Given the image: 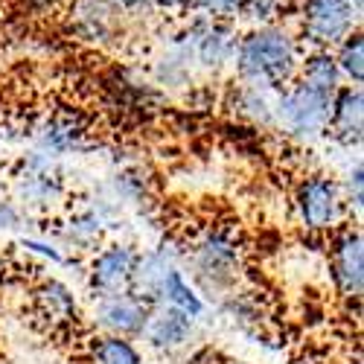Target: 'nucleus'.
Listing matches in <instances>:
<instances>
[{"mask_svg":"<svg viewBox=\"0 0 364 364\" xmlns=\"http://www.w3.org/2000/svg\"><path fill=\"white\" fill-rule=\"evenodd\" d=\"M297 65H300V41L280 23L254 26L251 33L236 38L233 68L239 85L280 90L294 79Z\"/></svg>","mask_w":364,"mask_h":364,"instance_id":"f257e3e1","label":"nucleus"},{"mask_svg":"<svg viewBox=\"0 0 364 364\" xmlns=\"http://www.w3.org/2000/svg\"><path fill=\"white\" fill-rule=\"evenodd\" d=\"M190 259V271L193 280L198 283V289L222 294L228 291L242 268V248L239 239L233 236V230L228 228H207L187 251Z\"/></svg>","mask_w":364,"mask_h":364,"instance_id":"f03ea898","label":"nucleus"},{"mask_svg":"<svg viewBox=\"0 0 364 364\" xmlns=\"http://www.w3.org/2000/svg\"><path fill=\"white\" fill-rule=\"evenodd\" d=\"M329 100L332 97L291 79L274 97V126L303 143L321 140L329 129Z\"/></svg>","mask_w":364,"mask_h":364,"instance_id":"7ed1b4c3","label":"nucleus"},{"mask_svg":"<svg viewBox=\"0 0 364 364\" xmlns=\"http://www.w3.org/2000/svg\"><path fill=\"white\" fill-rule=\"evenodd\" d=\"M294 216L309 233H336L344 228L347 204L341 184L329 175H309L294 190Z\"/></svg>","mask_w":364,"mask_h":364,"instance_id":"20e7f679","label":"nucleus"},{"mask_svg":"<svg viewBox=\"0 0 364 364\" xmlns=\"http://www.w3.org/2000/svg\"><path fill=\"white\" fill-rule=\"evenodd\" d=\"M353 29H358V9L350 0H303L300 4V38L312 50H332Z\"/></svg>","mask_w":364,"mask_h":364,"instance_id":"39448f33","label":"nucleus"},{"mask_svg":"<svg viewBox=\"0 0 364 364\" xmlns=\"http://www.w3.org/2000/svg\"><path fill=\"white\" fill-rule=\"evenodd\" d=\"M329 277L338 297L361 300L364 294V239L358 228H338L329 242Z\"/></svg>","mask_w":364,"mask_h":364,"instance_id":"423d86ee","label":"nucleus"},{"mask_svg":"<svg viewBox=\"0 0 364 364\" xmlns=\"http://www.w3.org/2000/svg\"><path fill=\"white\" fill-rule=\"evenodd\" d=\"M134 262H137V251L126 245V242H114V245L97 251L87 265V286L94 291V297H114L132 291Z\"/></svg>","mask_w":364,"mask_h":364,"instance_id":"0eeeda50","label":"nucleus"},{"mask_svg":"<svg viewBox=\"0 0 364 364\" xmlns=\"http://www.w3.org/2000/svg\"><path fill=\"white\" fill-rule=\"evenodd\" d=\"M146 321H149V303L132 291L114 294V297H97L94 323L102 336H119L134 341L137 336H143Z\"/></svg>","mask_w":364,"mask_h":364,"instance_id":"6e6552de","label":"nucleus"},{"mask_svg":"<svg viewBox=\"0 0 364 364\" xmlns=\"http://www.w3.org/2000/svg\"><path fill=\"white\" fill-rule=\"evenodd\" d=\"M233 50H236V38L225 21L198 18L193 23L190 41H187V55H193L201 68H207V70L225 68L228 62H233Z\"/></svg>","mask_w":364,"mask_h":364,"instance_id":"1a4fd4ad","label":"nucleus"},{"mask_svg":"<svg viewBox=\"0 0 364 364\" xmlns=\"http://www.w3.org/2000/svg\"><path fill=\"white\" fill-rule=\"evenodd\" d=\"M193 326H196V321L190 315L155 300V303H149V321L143 326V336H146L149 347H155L158 353H178L190 344Z\"/></svg>","mask_w":364,"mask_h":364,"instance_id":"9d476101","label":"nucleus"},{"mask_svg":"<svg viewBox=\"0 0 364 364\" xmlns=\"http://www.w3.org/2000/svg\"><path fill=\"white\" fill-rule=\"evenodd\" d=\"M326 134L341 146H358L364 137V94L358 85H341L329 100Z\"/></svg>","mask_w":364,"mask_h":364,"instance_id":"9b49d317","label":"nucleus"},{"mask_svg":"<svg viewBox=\"0 0 364 364\" xmlns=\"http://www.w3.org/2000/svg\"><path fill=\"white\" fill-rule=\"evenodd\" d=\"M178 259H181V251H175L172 245H161V248H151L146 254H137L132 294L143 297L146 303H155L161 297V286H164L166 274L181 265Z\"/></svg>","mask_w":364,"mask_h":364,"instance_id":"f8f14e48","label":"nucleus"},{"mask_svg":"<svg viewBox=\"0 0 364 364\" xmlns=\"http://www.w3.org/2000/svg\"><path fill=\"white\" fill-rule=\"evenodd\" d=\"M33 294H36V312H38V318H44L53 329H62V326L76 323L79 303H76V294L70 291L68 283L50 277V280H41Z\"/></svg>","mask_w":364,"mask_h":364,"instance_id":"ddd939ff","label":"nucleus"},{"mask_svg":"<svg viewBox=\"0 0 364 364\" xmlns=\"http://www.w3.org/2000/svg\"><path fill=\"white\" fill-rule=\"evenodd\" d=\"M73 23L85 41L108 44L117 29V9L108 0H79L73 9Z\"/></svg>","mask_w":364,"mask_h":364,"instance_id":"4468645a","label":"nucleus"},{"mask_svg":"<svg viewBox=\"0 0 364 364\" xmlns=\"http://www.w3.org/2000/svg\"><path fill=\"white\" fill-rule=\"evenodd\" d=\"M297 82L309 85L315 90H321V94L332 97L336 90L341 87V73H338V65L336 58H332L329 50H312L306 55H300V65H297V73H294Z\"/></svg>","mask_w":364,"mask_h":364,"instance_id":"2eb2a0df","label":"nucleus"},{"mask_svg":"<svg viewBox=\"0 0 364 364\" xmlns=\"http://www.w3.org/2000/svg\"><path fill=\"white\" fill-rule=\"evenodd\" d=\"M158 300H161V303H166V306H172V309H178V312L190 315L193 321H198V318L204 315V309H207V303H204L201 291L187 280V274L181 271V265H178V268H172L169 274H166V280H164V286H161V297H158Z\"/></svg>","mask_w":364,"mask_h":364,"instance_id":"dca6fc26","label":"nucleus"},{"mask_svg":"<svg viewBox=\"0 0 364 364\" xmlns=\"http://www.w3.org/2000/svg\"><path fill=\"white\" fill-rule=\"evenodd\" d=\"M274 97H277V90L239 85L233 97V111L254 126H274Z\"/></svg>","mask_w":364,"mask_h":364,"instance_id":"f3484780","label":"nucleus"},{"mask_svg":"<svg viewBox=\"0 0 364 364\" xmlns=\"http://www.w3.org/2000/svg\"><path fill=\"white\" fill-rule=\"evenodd\" d=\"M90 364H143V355L132 338L100 336L90 344Z\"/></svg>","mask_w":364,"mask_h":364,"instance_id":"a211bd4d","label":"nucleus"},{"mask_svg":"<svg viewBox=\"0 0 364 364\" xmlns=\"http://www.w3.org/2000/svg\"><path fill=\"white\" fill-rule=\"evenodd\" d=\"M332 58H336L341 79H347L350 85H361L364 82V36H361V29H353L341 44H336Z\"/></svg>","mask_w":364,"mask_h":364,"instance_id":"6ab92c4d","label":"nucleus"},{"mask_svg":"<svg viewBox=\"0 0 364 364\" xmlns=\"http://www.w3.org/2000/svg\"><path fill=\"white\" fill-rule=\"evenodd\" d=\"M82 137H85V129L76 123V119H68V117H58L47 126V132L41 134V146L47 151H55V155H62V151H73L82 146Z\"/></svg>","mask_w":364,"mask_h":364,"instance_id":"aec40b11","label":"nucleus"},{"mask_svg":"<svg viewBox=\"0 0 364 364\" xmlns=\"http://www.w3.org/2000/svg\"><path fill=\"white\" fill-rule=\"evenodd\" d=\"M58 196H62V187H58V181L47 172H29L21 181V198L29 207H47Z\"/></svg>","mask_w":364,"mask_h":364,"instance_id":"412c9836","label":"nucleus"},{"mask_svg":"<svg viewBox=\"0 0 364 364\" xmlns=\"http://www.w3.org/2000/svg\"><path fill=\"white\" fill-rule=\"evenodd\" d=\"M102 233V219L97 213H79L70 219V225L65 228V239L73 242V245H97V239Z\"/></svg>","mask_w":364,"mask_h":364,"instance_id":"4be33fe9","label":"nucleus"},{"mask_svg":"<svg viewBox=\"0 0 364 364\" xmlns=\"http://www.w3.org/2000/svg\"><path fill=\"white\" fill-rule=\"evenodd\" d=\"M341 193H344L347 213H353L355 222H361V213H364V169H361V161H355V166L347 172Z\"/></svg>","mask_w":364,"mask_h":364,"instance_id":"5701e85b","label":"nucleus"},{"mask_svg":"<svg viewBox=\"0 0 364 364\" xmlns=\"http://www.w3.org/2000/svg\"><path fill=\"white\" fill-rule=\"evenodd\" d=\"M283 0H242V12L239 15H248L257 21V26H265V23H274L283 12Z\"/></svg>","mask_w":364,"mask_h":364,"instance_id":"b1692460","label":"nucleus"},{"mask_svg":"<svg viewBox=\"0 0 364 364\" xmlns=\"http://www.w3.org/2000/svg\"><path fill=\"white\" fill-rule=\"evenodd\" d=\"M193 9L207 12V18L228 21V18H236L242 12V0H196Z\"/></svg>","mask_w":364,"mask_h":364,"instance_id":"393cba45","label":"nucleus"},{"mask_svg":"<svg viewBox=\"0 0 364 364\" xmlns=\"http://www.w3.org/2000/svg\"><path fill=\"white\" fill-rule=\"evenodd\" d=\"M23 248H26V251H33V254H41V257H47V259H53V262H65L62 251L53 248V245H47V242H38V239H23Z\"/></svg>","mask_w":364,"mask_h":364,"instance_id":"a878e982","label":"nucleus"},{"mask_svg":"<svg viewBox=\"0 0 364 364\" xmlns=\"http://www.w3.org/2000/svg\"><path fill=\"white\" fill-rule=\"evenodd\" d=\"M149 6H158L166 12H187L196 6V0H149Z\"/></svg>","mask_w":364,"mask_h":364,"instance_id":"bb28decb","label":"nucleus"},{"mask_svg":"<svg viewBox=\"0 0 364 364\" xmlns=\"http://www.w3.org/2000/svg\"><path fill=\"white\" fill-rule=\"evenodd\" d=\"M18 219H21L18 207L12 201H0V228H15Z\"/></svg>","mask_w":364,"mask_h":364,"instance_id":"cd10ccee","label":"nucleus"},{"mask_svg":"<svg viewBox=\"0 0 364 364\" xmlns=\"http://www.w3.org/2000/svg\"><path fill=\"white\" fill-rule=\"evenodd\" d=\"M117 12H140L149 6V0H108Z\"/></svg>","mask_w":364,"mask_h":364,"instance_id":"c85d7f7f","label":"nucleus"},{"mask_svg":"<svg viewBox=\"0 0 364 364\" xmlns=\"http://www.w3.org/2000/svg\"><path fill=\"white\" fill-rule=\"evenodd\" d=\"M210 364H248V361H239V358H219V361H210Z\"/></svg>","mask_w":364,"mask_h":364,"instance_id":"c756f323","label":"nucleus"},{"mask_svg":"<svg viewBox=\"0 0 364 364\" xmlns=\"http://www.w3.org/2000/svg\"><path fill=\"white\" fill-rule=\"evenodd\" d=\"M336 364H361V358H341V361H336Z\"/></svg>","mask_w":364,"mask_h":364,"instance_id":"7c9ffc66","label":"nucleus"},{"mask_svg":"<svg viewBox=\"0 0 364 364\" xmlns=\"http://www.w3.org/2000/svg\"><path fill=\"white\" fill-rule=\"evenodd\" d=\"M350 4H353V6H355V9L361 12V0H350Z\"/></svg>","mask_w":364,"mask_h":364,"instance_id":"2f4dec72","label":"nucleus"}]
</instances>
